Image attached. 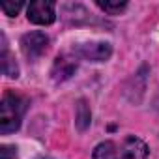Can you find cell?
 Masks as SVG:
<instances>
[{"mask_svg":"<svg viewBox=\"0 0 159 159\" xmlns=\"http://www.w3.org/2000/svg\"><path fill=\"white\" fill-rule=\"evenodd\" d=\"M28 109V99L11 90L4 92L0 101V133L10 135L21 127L25 112Z\"/></svg>","mask_w":159,"mask_h":159,"instance_id":"cell-1","label":"cell"},{"mask_svg":"<svg viewBox=\"0 0 159 159\" xmlns=\"http://www.w3.org/2000/svg\"><path fill=\"white\" fill-rule=\"evenodd\" d=\"M47 47H49V36L41 30L26 32L21 38V51L28 58V62H36L38 58H41L45 54Z\"/></svg>","mask_w":159,"mask_h":159,"instance_id":"cell-2","label":"cell"},{"mask_svg":"<svg viewBox=\"0 0 159 159\" xmlns=\"http://www.w3.org/2000/svg\"><path fill=\"white\" fill-rule=\"evenodd\" d=\"M26 17L38 26H49L56 21V4L51 0H34L26 6Z\"/></svg>","mask_w":159,"mask_h":159,"instance_id":"cell-3","label":"cell"},{"mask_svg":"<svg viewBox=\"0 0 159 159\" xmlns=\"http://www.w3.org/2000/svg\"><path fill=\"white\" fill-rule=\"evenodd\" d=\"M73 52L88 62H107L112 56V45L107 41H86L77 45Z\"/></svg>","mask_w":159,"mask_h":159,"instance_id":"cell-4","label":"cell"},{"mask_svg":"<svg viewBox=\"0 0 159 159\" xmlns=\"http://www.w3.org/2000/svg\"><path fill=\"white\" fill-rule=\"evenodd\" d=\"M77 54H58L54 64H52V69H51V75L54 79V83H64L75 73L77 69Z\"/></svg>","mask_w":159,"mask_h":159,"instance_id":"cell-5","label":"cell"},{"mask_svg":"<svg viewBox=\"0 0 159 159\" xmlns=\"http://www.w3.org/2000/svg\"><path fill=\"white\" fill-rule=\"evenodd\" d=\"M120 155H122V159H146L150 155V148L142 139L129 135L124 139V142L120 146Z\"/></svg>","mask_w":159,"mask_h":159,"instance_id":"cell-6","label":"cell"},{"mask_svg":"<svg viewBox=\"0 0 159 159\" xmlns=\"http://www.w3.org/2000/svg\"><path fill=\"white\" fill-rule=\"evenodd\" d=\"M2 71L10 79H17L19 77V66H17V62L13 60V56L10 52L6 34H2Z\"/></svg>","mask_w":159,"mask_h":159,"instance_id":"cell-7","label":"cell"},{"mask_svg":"<svg viewBox=\"0 0 159 159\" xmlns=\"http://www.w3.org/2000/svg\"><path fill=\"white\" fill-rule=\"evenodd\" d=\"M92 124V112L86 103V99H79L75 107V125L79 131H86Z\"/></svg>","mask_w":159,"mask_h":159,"instance_id":"cell-8","label":"cell"},{"mask_svg":"<svg viewBox=\"0 0 159 159\" xmlns=\"http://www.w3.org/2000/svg\"><path fill=\"white\" fill-rule=\"evenodd\" d=\"M92 159H122V155H120L118 146L112 140H103L94 148Z\"/></svg>","mask_w":159,"mask_h":159,"instance_id":"cell-9","label":"cell"},{"mask_svg":"<svg viewBox=\"0 0 159 159\" xmlns=\"http://www.w3.org/2000/svg\"><path fill=\"white\" fill-rule=\"evenodd\" d=\"M96 6L107 15H120V13H124L127 10V2H111V0H107V2L96 0Z\"/></svg>","mask_w":159,"mask_h":159,"instance_id":"cell-10","label":"cell"},{"mask_svg":"<svg viewBox=\"0 0 159 159\" xmlns=\"http://www.w3.org/2000/svg\"><path fill=\"white\" fill-rule=\"evenodd\" d=\"M23 8H25L23 2H2L0 4V10H2L4 15H8V17H17Z\"/></svg>","mask_w":159,"mask_h":159,"instance_id":"cell-11","label":"cell"},{"mask_svg":"<svg viewBox=\"0 0 159 159\" xmlns=\"http://www.w3.org/2000/svg\"><path fill=\"white\" fill-rule=\"evenodd\" d=\"M0 159H17V146L2 144L0 146Z\"/></svg>","mask_w":159,"mask_h":159,"instance_id":"cell-12","label":"cell"},{"mask_svg":"<svg viewBox=\"0 0 159 159\" xmlns=\"http://www.w3.org/2000/svg\"><path fill=\"white\" fill-rule=\"evenodd\" d=\"M45 159H49V157H45Z\"/></svg>","mask_w":159,"mask_h":159,"instance_id":"cell-13","label":"cell"}]
</instances>
